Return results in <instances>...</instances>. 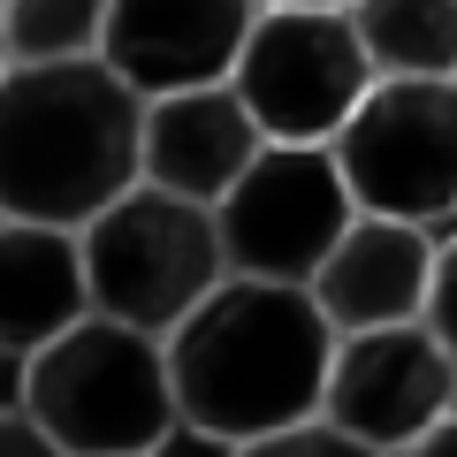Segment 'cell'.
<instances>
[{
    "mask_svg": "<svg viewBox=\"0 0 457 457\" xmlns=\"http://www.w3.org/2000/svg\"><path fill=\"white\" fill-rule=\"evenodd\" d=\"M0 77H8V46H0Z\"/></svg>",
    "mask_w": 457,
    "mask_h": 457,
    "instance_id": "19",
    "label": "cell"
},
{
    "mask_svg": "<svg viewBox=\"0 0 457 457\" xmlns=\"http://www.w3.org/2000/svg\"><path fill=\"white\" fill-rule=\"evenodd\" d=\"M328 161L366 221L442 237L457 221V84H374Z\"/></svg>",
    "mask_w": 457,
    "mask_h": 457,
    "instance_id": "6",
    "label": "cell"
},
{
    "mask_svg": "<svg viewBox=\"0 0 457 457\" xmlns=\"http://www.w3.org/2000/svg\"><path fill=\"white\" fill-rule=\"evenodd\" d=\"M0 457H62V450H54V435L23 404H8V411H0Z\"/></svg>",
    "mask_w": 457,
    "mask_h": 457,
    "instance_id": "17",
    "label": "cell"
},
{
    "mask_svg": "<svg viewBox=\"0 0 457 457\" xmlns=\"http://www.w3.org/2000/svg\"><path fill=\"white\" fill-rule=\"evenodd\" d=\"M77 320H92L77 237L0 221V359H38Z\"/></svg>",
    "mask_w": 457,
    "mask_h": 457,
    "instance_id": "12",
    "label": "cell"
},
{
    "mask_svg": "<svg viewBox=\"0 0 457 457\" xmlns=\"http://www.w3.org/2000/svg\"><path fill=\"white\" fill-rule=\"evenodd\" d=\"M351 221H359V206L343 191L336 161L297 145H267L252 176L213 206L221 267L237 282H275V290H312V275L328 267Z\"/></svg>",
    "mask_w": 457,
    "mask_h": 457,
    "instance_id": "7",
    "label": "cell"
},
{
    "mask_svg": "<svg viewBox=\"0 0 457 457\" xmlns=\"http://www.w3.org/2000/svg\"><path fill=\"white\" fill-rule=\"evenodd\" d=\"M99 23H107V8H77V0H23V8H0L8 69L99 62Z\"/></svg>",
    "mask_w": 457,
    "mask_h": 457,
    "instance_id": "14",
    "label": "cell"
},
{
    "mask_svg": "<svg viewBox=\"0 0 457 457\" xmlns=\"http://www.w3.org/2000/svg\"><path fill=\"white\" fill-rule=\"evenodd\" d=\"M267 153L260 122L245 114V99L228 92H183V99H153L145 130H137V183L168 191L183 206L213 213L237 183L252 176V161Z\"/></svg>",
    "mask_w": 457,
    "mask_h": 457,
    "instance_id": "10",
    "label": "cell"
},
{
    "mask_svg": "<svg viewBox=\"0 0 457 457\" xmlns=\"http://www.w3.org/2000/svg\"><path fill=\"white\" fill-rule=\"evenodd\" d=\"M228 457H374V450H359V442H343L336 427H297V435H275V442H252V450H228Z\"/></svg>",
    "mask_w": 457,
    "mask_h": 457,
    "instance_id": "16",
    "label": "cell"
},
{
    "mask_svg": "<svg viewBox=\"0 0 457 457\" xmlns=\"http://www.w3.org/2000/svg\"><path fill=\"white\" fill-rule=\"evenodd\" d=\"M427 282H435V237L404 221H351L328 267L312 275V305L336 336H381V328L427 320Z\"/></svg>",
    "mask_w": 457,
    "mask_h": 457,
    "instance_id": "11",
    "label": "cell"
},
{
    "mask_svg": "<svg viewBox=\"0 0 457 457\" xmlns=\"http://www.w3.org/2000/svg\"><path fill=\"white\" fill-rule=\"evenodd\" d=\"M260 8H191V0H114L99 23V62L137 107L183 92H221Z\"/></svg>",
    "mask_w": 457,
    "mask_h": 457,
    "instance_id": "9",
    "label": "cell"
},
{
    "mask_svg": "<svg viewBox=\"0 0 457 457\" xmlns=\"http://www.w3.org/2000/svg\"><path fill=\"white\" fill-rule=\"evenodd\" d=\"M77 260H84L92 320L137 328L153 343H168L228 282L213 213L183 206L168 191H145V183L122 191L92 228H77Z\"/></svg>",
    "mask_w": 457,
    "mask_h": 457,
    "instance_id": "4",
    "label": "cell"
},
{
    "mask_svg": "<svg viewBox=\"0 0 457 457\" xmlns=\"http://www.w3.org/2000/svg\"><path fill=\"white\" fill-rule=\"evenodd\" d=\"M16 404L54 435L62 457H161V442L183 427L168 351L114 320H77L62 343L23 359Z\"/></svg>",
    "mask_w": 457,
    "mask_h": 457,
    "instance_id": "3",
    "label": "cell"
},
{
    "mask_svg": "<svg viewBox=\"0 0 457 457\" xmlns=\"http://www.w3.org/2000/svg\"><path fill=\"white\" fill-rule=\"evenodd\" d=\"M420 328L450 351V366H457V228L435 237V282H427V320Z\"/></svg>",
    "mask_w": 457,
    "mask_h": 457,
    "instance_id": "15",
    "label": "cell"
},
{
    "mask_svg": "<svg viewBox=\"0 0 457 457\" xmlns=\"http://www.w3.org/2000/svg\"><path fill=\"white\" fill-rule=\"evenodd\" d=\"M404 457H457V411H450V420H442V427H435L427 442H411Z\"/></svg>",
    "mask_w": 457,
    "mask_h": 457,
    "instance_id": "18",
    "label": "cell"
},
{
    "mask_svg": "<svg viewBox=\"0 0 457 457\" xmlns=\"http://www.w3.org/2000/svg\"><path fill=\"white\" fill-rule=\"evenodd\" d=\"M228 92L245 99V114L260 122L267 145L328 153L343 137V122L366 107V92H374L351 8H312V0L260 8Z\"/></svg>",
    "mask_w": 457,
    "mask_h": 457,
    "instance_id": "5",
    "label": "cell"
},
{
    "mask_svg": "<svg viewBox=\"0 0 457 457\" xmlns=\"http://www.w3.org/2000/svg\"><path fill=\"white\" fill-rule=\"evenodd\" d=\"M161 351H168L176 420L213 435L221 450H252V442L297 435L320 420L336 328L320 320L312 290L228 275Z\"/></svg>",
    "mask_w": 457,
    "mask_h": 457,
    "instance_id": "1",
    "label": "cell"
},
{
    "mask_svg": "<svg viewBox=\"0 0 457 457\" xmlns=\"http://www.w3.org/2000/svg\"><path fill=\"white\" fill-rule=\"evenodd\" d=\"M351 31L374 84H457V0H366Z\"/></svg>",
    "mask_w": 457,
    "mask_h": 457,
    "instance_id": "13",
    "label": "cell"
},
{
    "mask_svg": "<svg viewBox=\"0 0 457 457\" xmlns=\"http://www.w3.org/2000/svg\"><path fill=\"white\" fill-rule=\"evenodd\" d=\"M137 107L107 62L8 69L0 77V221L92 228L122 191H137Z\"/></svg>",
    "mask_w": 457,
    "mask_h": 457,
    "instance_id": "2",
    "label": "cell"
},
{
    "mask_svg": "<svg viewBox=\"0 0 457 457\" xmlns=\"http://www.w3.org/2000/svg\"><path fill=\"white\" fill-rule=\"evenodd\" d=\"M457 404V366L427 328H381V336H336L328 359L320 427L374 457H404L427 442Z\"/></svg>",
    "mask_w": 457,
    "mask_h": 457,
    "instance_id": "8",
    "label": "cell"
}]
</instances>
